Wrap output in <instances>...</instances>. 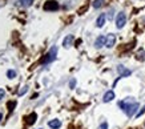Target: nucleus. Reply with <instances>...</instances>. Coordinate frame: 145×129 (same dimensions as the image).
<instances>
[{
  "instance_id": "f257e3e1",
  "label": "nucleus",
  "mask_w": 145,
  "mask_h": 129,
  "mask_svg": "<svg viewBox=\"0 0 145 129\" xmlns=\"http://www.w3.org/2000/svg\"><path fill=\"white\" fill-rule=\"evenodd\" d=\"M119 107L123 109L125 113H126V116H129V117H132V116H134L136 115V110L139 109V103H136V101H133V100H131V97H128L126 100H124V101H120L119 103Z\"/></svg>"
},
{
  "instance_id": "f03ea898",
  "label": "nucleus",
  "mask_w": 145,
  "mask_h": 129,
  "mask_svg": "<svg viewBox=\"0 0 145 129\" xmlns=\"http://www.w3.org/2000/svg\"><path fill=\"white\" fill-rule=\"evenodd\" d=\"M56 55H57V47H52V48L49 49L48 53L43 57L41 63H43V64H48V63L53 61V60L56 59Z\"/></svg>"
},
{
  "instance_id": "7ed1b4c3",
  "label": "nucleus",
  "mask_w": 145,
  "mask_h": 129,
  "mask_svg": "<svg viewBox=\"0 0 145 129\" xmlns=\"http://www.w3.org/2000/svg\"><path fill=\"white\" fill-rule=\"evenodd\" d=\"M125 23H126V15L124 12H120L117 15V17H116V27L119 29H121V28L125 25Z\"/></svg>"
},
{
  "instance_id": "20e7f679",
  "label": "nucleus",
  "mask_w": 145,
  "mask_h": 129,
  "mask_svg": "<svg viewBox=\"0 0 145 129\" xmlns=\"http://www.w3.org/2000/svg\"><path fill=\"white\" fill-rule=\"evenodd\" d=\"M43 8H44V11H56V10H59V3L55 2V0H48L44 4Z\"/></svg>"
},
{
  "instance_id": "39448f33",
  "label": "nucleus",
  "mask_w": 145,
  "mask_h": 129,
  "mask_svg": "<svg viewBox=\"0 0 145 129\" xmlns=\"http://www.w3.org/2000/svg\"><path fill=\"white\" fill-rule=\"evenodd\" d=\"M114 43H116V36H114L113 33H109L108 36H106V41H105V47L106 48H112Z\"/></svg>"
},
{
  "instance_id": "423d86ee",
  "label": "nucleus",
  "mask_w": 145,
  "mask_h": 129,
  "mask_svg": "<svg viewBox=\"0 0 145 129\" xmlns=\"http://www.w3.org/2000/svg\"><path fill=\"white\" fill-rule=\"evenodd\" d=\"M117 72L120 73V77H126V76H131L132 75V72L129 71V69H126L124 65H119L117 67Z\"/></svg>"
},
{
  "instance_id": "0eeeda50",
  "label": "nucleus",
  "mask_w": 145,
  "mask_h": 129,
  "mask_svg": "<svg viewBox=\"0 0 145 129\" xmlns=\"http://www.w3.org/2000/svg\"><path fill=\"white\" fill-rule=\"evenodd\" d=\"M105 41H106V37L98 36L97 39H96V41H95V47H96V48H101L103 45H105Z\"/></svg>"
},
{
  "instance_id": "6e6552de",
  "label": "nucleus",
  "mask_w": 145,
  "mask_h": 129,
  "mask_svg": "<svg viewBox=\"0 0 145 129\" xmlns=\"http://www.w3.org/2000/svg\"><path fill=\"white\" fill-rule=\"evenodd\" d=\"M114 98V92L113 90H108L105 95H104V97H103V101L104 103H109V101H112Z\"/></svg>"
},
{
  "instance_id": "1a4fd4ad",
  "label": "nucleus",
  "mask_w": 145,
  "mask_h": 129,
  "mask_svg": "<svg viewBox=\"0 0 145 129\" xmlns=\"http://www.w3.org/2000/svg\"><path fill=\"white\" fill-rule=\"evenodd\" d=\"M36 118H37V115H36L35 112H32L28 117H25V120H27V121H25L27 125H32V124H35V123H36Z\"/></svg>"
},
{
  "instance_id": "9d476101",
  "label": "nucleus",
  "mask_w": 145,
  "mask_h": 129,
  "mask_svg": "<svg viewBox=\"0 0 145 129\" xmlns=\"http://www.w3.org/2000/svg\"><path fill=\"white\" fill-rule=\"evenodd\" d=\"M48 125L52 129H59L60 126H61V121H60V120H51L48 123Z\"/></svg>"
},
{
  "instance_id": "9b49d317",
  "label": "nucleus",
  "mask_w": 145,
  "mask_h": 129,
  "mask_svg": "<svg viewBox=\"0 0 145 129\" xmlns=\"http://www.w3.org/2000/svg\"><path fill=\"white\" fill-rule=\"evenodd\" d=\"M72 41H73V36L72 35H68V36H65V39L63 41V45H64L65 48H68V47H71Z\"/></svg>"
},
{
  "instance_id": "f8f14e48",
  "label": "nucleus",
  "mask_w": 145,
  "mask_h": 129,
  "mask_svg": "<svg viewBox=\"0 0 145 129\" xmlns=\"http://www.w3.org/2000/svg\"><path fill=\"white\" fill-rule=\"evenodd\" d=\"M104 23H105V15L101 13L100 16L97 17V20H96V25H97L98 28H101V27L104 25Z\"/></svg>"
},
{
  "instance_id": "ddd939ff",
  "label": "nucleus",
  "mask_w": 145,
  "mask_h": 129,
  "mask_svg": "<svg viewBox=\"0 0 145 129\" xmlns=\"http://www.w3.org/2000/svg\"><path fill=\"white\" fill-rule=\"evenodd\" d=\"M33 3V0H19V4L23 7H31Z\"/></svg>"
},
{
  "instance_id": "4468645a",
  "label": "nucleus",
  "mask_w": 145,
  "mask_h": 129,
  "mask_svg": "<svg viewBox=\"0 0 145 129\" xmlns=\"http://www.w3.org/2000/svg\"><path fill=\"white\" fill-rule=\"evenodd\" d=\"M103 4H104V0H95L93 2V8H100V7H103Z\"/></svg>"
},
{
  "instance_id": "2eb2a0df",
  "label": "nucleus",
  "mask_w": 145,
  "mask_h": 129,
  "mask_svg": "<svg viewBox=\"0 0 145 129\" xmlns=\"http://www.w3.org/2000/svg\"><path fill=\"white\" fill-rule=\"evenodd\" d=\"M7 76H8V79H15L16 77V72L13 69H10V71H7Z\"/></svg>"
},
{
  "instance_id": "dca6fc26",
  "label": "nucleus",
  "mask_w": 145,
  "mask_h": 129,
  "mask_svg": "<svg viewBox=\"0 0 145 129\" xmlns=\"http://www.w3.org/2000/svg\"><path fill=\"white\" fill-rule=\"evenodd\" d=\"M27 90H28V87L27 85H24V87H23L20 90H19V96H23V95H25L27 93Z\"/></svg>"
},
{
  "instance_id": "f3484780",
  "label": "nucleus",
  "mask_w": 145,
  "mask_h": 129,
  "mask_svg": "<svg viewBox=\"0 0 145 129\" xmlns=\"http://www.w3.org/2000/svg\"><path fill=\"white\" fill-rule=\"evenodd\" d=\"M137 59H139V60H145V52L140 51L139 53H137Z\"/></svg>"
},
{
  "instance_id": "a211bd4d",
  "label": "nucleus",
  "mask_w": 145,
  "mask_h": 129,
  "mask_svg": "<svg viewBox=\"0 0 145 129\" xmlns=\"http://www.w3.org/2000/svg\"><path fill=\"white\" fill-rule=\"evenodd\" d=\"M15 105H16V101H10V103H8V108H10V110H13Z\"/></svg>"
},
{
  "instance_id": "6ab92c4d",
  "label": "nucleus",
  "mask_w": 145,
  "mask_h": 129,
  "mask_svg": "<svg viewBox=\"0 0 145 129\" xmlns=\"http://www.w3.org/2000/svg\"><path fill=\"white\" fill-rule=\"evenodd\" d=\"M98 129H108V123H103L100 126H98Z\"/></svg>"
},
{
  "instance_id": "aec40b11",
  "label": "nucleus",
  "mask_w": 145,
  "mask_h": 129,
  "mask_svg": "<svg viewBox=\"0 0 145 129\" xmlns=\"http://www.w3.org/2000/svg\"><path fill=\"white\" fill-rule=\"evenodd\" d=\"M75 85H76V80L72 79V80L69 81V88H75Z\"/></svg>"
},
{
  "instance_id": "412c9836",
  "label": "nucleus",
  "mask_w": 145,
  "mask_h": 129,
  "mask_svg": "<svg viewBox=\"0 0 145 129\" xmlns=\"http://www.w3.org/2000/svg\"><path fill=\"white\" fill-rule=\"evenodd\" d=\"M144 112H145V105H144V107H142V109H141V110H140L139 113H137V115H136V116H137V117H140V116H142V113H144Z\"/></svg>"
},
{
  "instance_id": "4be33fe9",
  "label": "nucleus",
  "mask_w": 145,
  "mask_h": 129,
  "mask_svg": "<svg viewBox=\"0 0 145 129\" xmlns=\"http://www.w3.org/2000/svg\"><path fill=\"white\" fill-rule=\"evenodd\" d=\"M4 95H5V92H4V89H0V100L4 97Z\"/></svg>"
},
{
  "instance_id": "5701e85b",
  "label": "nucleus",
  "mask_w": 145,
  "mask_h": 129,
  "mask_svg": "<svg viewBox=\"0 0 145 129\" xmlns=\"http://www.w3.org/2000/svg\"><path fill=\"white\" fill-rule=\"evenodd\" d=\"M3 120V115H2V113H0V121H2Z\"/></svg>"
},
{
  "instance_id": "b1692460",
  "label": "nucleus",
  "mask_w": 145,
  "mask_h": 129,
  "mask_svg": "<svg viewBox=\"0 0 145 129\" xmlns=\"http://www.w3.org/2000/svg\"><path fill=\"white\" fill-rule=\"evenodd\" d=\"M144 126H145V124H144Z\"/></svg>"
}]
</instances>
